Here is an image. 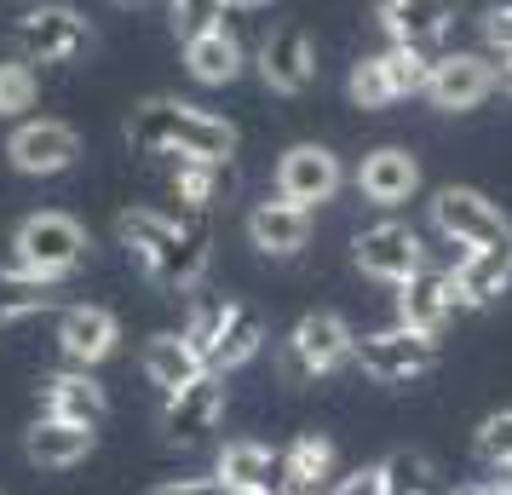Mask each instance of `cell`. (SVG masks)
<instances>
[{"instance_id":"obj_1","label":"cell","mask_w":512,"mask_h":495,"mask_svg":"<svg viewBox=\"0 0 512 495\" xmlns=\"http://www.w3.org/2000/svg\"><path fill=\"white\" fill-rule=\"evenodd\" d=\"M116 242L127 248V260L167 294L202 288L208 260H213L208 213L185 208V202L179 208H127L116 219Z\"/></svg>"},{"instance_id":"obj_2","label":"cell","mask_w":512,"mask_h":495,"mask_svg":"<svg viewBox=\"0 0 512 495\" xmlns=\"http://www.w3.org/2000/svg\"><path fill=\"white\" fill-rule=\"evenodd\" d=\"M127 139L144 156H202V162H231L242 133L225 116H213L185 98H144L127 116Z\"/></svg>"},{"instance_id":"obj_3","label":"cell","mask_w":512,"mask_h":495,"mask_svg":"<svg viewBox=\"0 0 512 495\" xmlns=\"http://www.w3.org/2000/svg\"><path fill=\"white\" fill-rule=\"evenodd\" d=\"M87 248H93L87 225L70 219V213H58V208L29 213L24 225L12 231V265H24L35 277H52V283H64L75 265L87 260Z\"/></svg>"},{"instance_id":"obj_4","label":"cell","mask_w":512,"mask_h":495,"mask_svg":"<svg viewBox=\"0 0 512 495\" xmlns=\"http://www.w3.org/2000/svg\"><path fill=\"white\" fill-rule=\"evenodd\" d=\"M426 75H432V52L420 47H386L369 52V58H357L346 75V98L357 110H386L397 98H415L426 93Z\"/></svg>"},{"instance_id":"obj_5","label":"cell","mask_w":512,"mask_h":495,"mask_svg":"<svg viewBox=\"0 0 512 495\" xmlns=\"http://www.w3.org/2000/svg\"><path fill=\"white\" fill-rule=\"evenodd\" d=\"M346 363H357V329L340 311H305L282 340V375L288 380L340 375Z\"/></svg>"},{"instance_id":"obj_6","label":"cell","mask_w":512,"mask_h":495,"mask_svg":"<svg viewBox=\"0 0 512 495\" xmlns=\"http://www.w3.org/2000/svg\"><path fill=\"white\" fill-rule=\"evenodd\" d=\"M357 369L380 386H409V380L438 369V334H420L409 323H386L374 334H357Z\"/></svg>"},{"instance_id":"obj_7","label":"cell","mask_w":512,"mask_h":495,"mask_svg":"<svg viewBox=\"0 0 512 495\" xmlns=\"http://www.w3.org/2000/svg\"><path fill=\"white\" fill-rule=\"evenodd\" d=\"M426 219H432V231L449 236V242H472V248L512 242L507 208H501V202H489L484 190H472V185H443V190H432Z\"/></svg>"},{"instance_id":"obj_8","label":"cell","mask_w":512,"mask_h":495,"mask_svg":"<svg viewBox=\"0 0 512 495\" xmlns=\"http://www.w3.org/2000/svg\"><path fill=\"white\" fill-rule=\"evenodd\" d=\"M495 87H501V58H495V52H438L420 98H426L432 110H443V116H466V110H478Z\"/></svg>"},{"instance_id":"obj_9","label":"cell","mask_w":512,"mask_h":495,"mask_svg":"<svg viewBox=\"0 0 512 495\" xmlns=\"http://www.w3.org/2000/svg\"><path fill=\"white\" fill-rule=\"evenodd\" d=\"M346 190V162L328 150V144H288L277 156V196H288V202H300V208H323V202H334Z\"/></svg>"},{"instance_id":"obj_10","label":"cell","mask_w":512,"mask_h":495,"mask_svg":"<svg viewBox=\"0 0 512 495\" xmlns=\"http://www.w3.org/2000/svg\"><path fill=\"white\" fill-rule=\"evenodd\" d=\"M12 41H18V58H29V64H70V58L87 52L93 29L75 6H35V12L18 18Z\"/></svg>"},{"instance_id":"obj_11","label":"cell","mask_w":512,"mask_h":495,"mask_svg":"<svg viewBox=\"0 0 512 495\" xmlns=\"http://www.w3.org/2000/svg\"><path fill=\"white\" fill-rule=\"evenodd\" d=\"M6 162L29 173V179H58V173H70L81 162V133H75L70 121H18L12 127V139H6Z\"/></svg>"},{"instance_id":"obj_12","label":"cell","mask_w":512,"mask_h":495,"mask_svg":"<svg viewBox=\"0 0 512 495\" xmlns=\"http://www.w3.org/2000/svg\"><path fill=\"white\" fill-rule=\"evenodd\" d=\"M426 265H432V248L403 219H380V225H369L357 236V271H369L380 283L397 288V283H409L415 271H426Z\"/></svg>"},{"instance_id":"obj_13","label":"cell","mask_w":512,"mask_h":495,"mask_svg":"<svg viewBox=\"0 0 512 495\" xmlns=\"http://www.w3.org/2000/svg\"><path fill=\"white\" fill-rule=\"evenodd\" d=\"M265 93L277 98H300L311 81H317V41L305 35L300 24H277L265 41H259V58H254Z\"/></svg>"},{"instance_id":"obj_14","label":"cell","mask_w":512,"mask_h":495,"mask_svg":"<svg viewBox=\"0 0 512 495\" xmlns=\"http://www.w3.org/2000/svg\"><path fill=\"white\" fill-rule=\"evenodd\" d=\"M420 190H426V173H420V156L415 150H403V144H380L369 150L363 162H357V196L374 202V208H403V202H415Z\"/></svg>"},{"instance_id":"obj_15","label":"cell","mask_w":512,"mask_h":495,"mask_svg":"<svg viewBox=\"0 0 512 495\" xmlns=\"http://www.w3.org/2000/svg\"><path fill=\"white\" fill-rule=\"evenodd\" d=\"M225 375L219 369H208V375H196L190 386H179V392H167L162 403V432L167 438H179V444H196V438H208L213 426L225 421Z\"/></svg>"},{"instance_id":"obj_16","label":"cell","mask_w":512,"mask_h":495,"mask_svg":"<svg viewBox=\"0 0 512 495\" xmlns=\"http://www.w3.org/2000/svg\"><path fill=\"white\" fill-rule=\"evenodd\" d=\"M455 311L466 306H461V288H455V271H443V265H426L409 283H397V323H409V329L443 334Z\"/></svg>"},{"instance_id":"obj_17","label":"cell","mask_w":512,"mask_h":495,"mask_svg":"<svg viewBox=\"0 0 512 495\" xmlns=\"http://www.w3.org/2000/svg\"><path fill=\"white\" fill-rule=\"evenodd\" d=\"M455 12H461V0H380L374 6V24L386 29L392 47L432 52L455 29Z\"/></svg>"},{"instance_id":"obj_18","label":"cell","mask_w":512,"mask_h":495,"mask_svg":"<svg viewBox=\"0 0 512 495\" xmlns=\"http://www.w3.org/2000/svg\"><path fill=\"white\" fill-rule=\"evenodd\" d=\"M121 323L110 306H64L58 311V352L70 357L75 369H98L104 357H116Z\"/></svg>"},{"instance_id":"obj_19","label":"cell","mask_w":512,"mask_h":495,"mask_svg":"<svg viewBox=\"0 0 512 495\" xmlns=\"http://www.w3.org/2000/svg\"><path fill=\"white\" fill-rule=\"evenodd\" d=\"M311 208L288 202V196H265L248 208V242H254L265 260H294L305 242H311Z\"/></svg>"},{"instance_id":"obj_20","label":"cell","mask_w":512,"mask_h":495,"mask_svg":"<svg viewBox=\"0 0 512 495\" xmlns=\"http://www.w3.org/2000/svg\"><path fill=\"white\" fill-rule=\"evenodd\" d=\"M41 415H58V421L75 426H104L110 421V392L98 386L93 369H58V375L41 380Z\"/></svg>"},{"instance_id":"obj_21","label":"cell","mask_w":512,"mask_h":495,"mask_svg":"<svg viewBox=\"0 0 512 495\" xmlns=\"http://www.w3.org/2000/svg\"><path fill=\"white\" fill-rule=\"evenodd\" d=\"M455 288H461L466 311H489L507 300L512 288V242H495V248H472L461 265H455Z\"/></svg>"},{"instance_id":"obj_22","label":"cell","mask_w":512,"mask_h":495,"mask_svg":"<svg viewBox=\"0 0 512 495\" xmlns=\"http://www.w3.org/2000/svg\"><path fill=\"white\" fill-rule=\"evenodd\" d=\"M340 478V449L323 432H300L294 444L282 449V495H317L334 490Z\"/></svg>"},{"instance_id":"obj_23","label":"cell","mask_w":512,"mask_h":495,"mask_svg":"<svg viewBox=\"0 0 512 495\" xmlns=\"http://www.w3.org/2000/svg\"><path fill=\"white\" fill-rule=\"evenodd\" d=\"M98 449V426H75V421H58V415H41V421L24 432V455L35 467H81L87 455Z\"/></svg>"},{"instance_id":"obj_24","label":"cell","mask_w":512,"mask_h":495,"mask_svg":"<svg viewBox=\"0 0 512 495\" xmlns=\"http://www.w3.org/2000/svg\"><path fill=\"white\" fill-rule=\"evenodd\" d=\"M139 369H144V380L167 398V392L190 386L196 375H208V357L190 346L185 329H179V334H150V340H144V352H139Z\"/></svg>"},{"instance_id":"obj_25","label":"cell","mask_w":512,"mask_h":495,"mask_svg":"<svg viewBox=\"0 0 512 495\" xmlns=\"http://www.w3.org/2000/svg\"><path fill=\"white\" fill-rule=\"evenodd\" d=\"M213 472L231 490H282V449L259 444V438H231L213 455Z\"/></svg>"},{"instance_id":"obj_26","label":"cell","mask_w":512,"mask_h":495,"mask_svg":"<svg viewBox=\"0 0 512 495\" xmlns=\"http://www.w3.org/2000/svg\"><path fill=\"white\" fill-rule=\"evenodd\" d=\"M185 70L190 81H202V87H231L236 75L248 70V52L236 41L231 29H202V35H190L185 41Z\"/></svg>"},{"instance_id":"obj_27","label":"cell","mask_w":512,"mask_h":495,"mask_svg":"<svg viewBox=\"0 0 512 495\" xmlns=\"http://www.w3.org/2000/svg\"><path fill=\"white\" fill-rule=\"evenodd\" d=\"M58 306V283L52 277H35L24 265H6L0 271V329L6 323H24L35 311H52Z\"/></svg>"},{"instance_id":"obj_28","label":"cell","mask_w":512,"mask_h":495,"mask_svg":"<svg viewBox=\"0 0 512 495\" xmlns=\"http://www.w3.org/2000/svg\"><path fill=\"white\" fill-rule=\"evenodd\" d=\"M259 346H265V323H259V311L236 306L231 323H225V334H219V346L208 352V369L231 375V369H242V363H254Z\"/></svg>"},{"instance_id":"obj_29","label":"cell","mask_w":512,"mask_h":495,"mask_svg":"<svg viewBox=\"0 0 512 495\" xmlns=\"http://www.w3.org/2000/svg\"><path fill=\"white\" fill-rule=\"evenodd\" d=\"M225 167L231 162H202V156H173V202L208 213L219 185H225Z\"/></svg>"},{"instance_id":"obj_30","label":"cell","mask_w":512,"mask_h":495,"mask_svg":"<svg viewBox=\"0 0 512 495\" xmlns=\"http://www.w3.org/2000/svg\"><path fill=\"white\" fill-rule=\"evenodd\" d=\"M35 98H41V75L29 58H0V116L18 121L24 110H35Z\"/></svg>"},{"instance_id":"obj_31","label":"cell","mask_w":512,"mask_h":495,"mask_svg":"<svg viewBox=\"0 0 512 495\" xmlns=\"http://www.w3.org/2000/svg\"><path fill=\"white\" fill-rule=\"evenodd\" d=\"M231 311H236V300H225V294H202V300L190 306L185 334H190V346H196L202 357L219 346V334H225V323H231Z\"/></svg>"},{"instance_id":"obj_32","label":"cell","mask_w":512,"mask_h":495,"mask_svg":"<svg viewBox=\"0 0 512 495\" xmlns=\"http://www.w3.org/2000/svg\"><path fill=\"white\" fill-rule=\"evenodd\" d=\"M472 455L484 461V467H512V409H495V415H484L478 421V432H472Z\"/></svg>"},{"instance_id":"obj_33","label":"cell","mask_w":512,"mask_h":495,"mask_svg":"<svg viewBox=\"0 0 512 495\" xmlns=\"http://www.w3.org/2000/svg\"><path fill=\"white\" fill-rule=\"evenodd\" d=\"M225 12H231V0H167V18L179 29V41L202 35V29H219Z\"/></svg>"},{"instance_id":"obj_34","label":"cell","mask_w":512,"mask_h":495,"mask_svg":"<svg viewBox=\"0 0 512 495\" xmlns=\"http://www.w3.org/2000/svg\"><path fill=\"white\" fill-rule=\"evenodd\" d=\"M380 467H386V478H392V495H420L426 478H432V461H426L420 449H397V455H386Z\"/></svg>"},{"instance_id":"obj_35","label":"cell","mask_w":512,"mask_h":495,"mask_svg":"<svg viewBox=\"0 0 512 495\" xmlns=\"http://www.w3.org/2000/svg\"><path fill=\"white\" fill-rule=\"evenodd\" d=\"M478 35H484V47L495 58H507L512 52V0H495L484 18H478Z\"/></svg>"},{"instance_id":"obj_36","label":"cell","mask_w":512,"mask_h":495,"mask_svg":"<svg viewBox=\"0 0 512 495\" xmlns=\"http://www.w3.org/2000/svg\"><path fill=\"white\" fill-rule=\"evenodd\" d=\"M328 495H392V478H386V467L374 461V467H357V472H346V478H334Z\"/></svg>"},{"instance_id":"obj_37","label":"cell","mask_w":512,"mask_h":495,"mask_svg":"<svg viewBox=\"0 0 512 495\" xmlns=\"http://www.w3.org/2000/svg\"><path fill=\"white\" fill-rule=\"evenodd\" d=\"M150 495H236L219 472H208V478H167V484H156Z\"/></svg>"},{"instance_id":"obj_38","label":"cell","mask_w":512,"mask_h":495,"mask_svg":"<svg viewBox=\"0 0 512 495\" xmlns=\"http://www.w3.org/2000/svg\"><path fill=\"white\" fill-rule=\"evenodd\" d=\"M449 495H501V484L495 478H472V484H455Z\"/></svg>"},{"instance_id":"obj_39","label":"cell","mask_w":512,"mask_h":495,"mask_svg":"<svg viewBox=\"0 0 512 495\" xmlns=\"http://www.w3.org/2000/svg\"><path fill=\"white\" fill-rule=\"evenodd\" d=\"M501 87H507V93H512V52H507V58H501Z\"/></svg>"},{"instance_id":"obj_40","label":"cell","mask_w":512,"mask_h":495,"mask_svg":"<svg viewBox=\"0 0 512 495\" xmlns=\"http://www.w3.org/2000/svg\"><path fill=\"white\" fill-rule=\"evenodd\" d=\"M495 484H501V495H512V467H501V478H495Z\"/></svg>"},{"instance_id":"obj_41","label":"cell","mask_w":512,"mask_h":495,"mask_svg":"<svg viewBox=\"0 0 512 495\" xmlns=\"http://www.w3.org/2000/svg\"><path fill=\"white\" fill-rule=\"evenodd\" d=\"M231 6H242V12H259V6H271V0H231Z\"/></svg>"},{"instance_id":"obj_42","label":"cell","mask_w":512,"mask_h":495,"mask_svg":"<svg viewBox=\"0 0 512 495\" xmlns=\"http://www.w3.org/2000/svg\"><path fill=\"white\" fill-rule=\"evenodd\" d=\"M236 495H282V490H236Z\"/></svg>"},{"instance_id":"obj_43","label":"cell","mask_w":512,"mask_h":495,"mask_svg":"<svg viewBox=\"0 0 512 495\" xmlns=\"http://www.w3.org/2000/svg\"><path fill=\"white\" fill-rule=\"evenodd\" d=\"M116 6H150V0H116Z\"/></svg>"},{"instance_id":"obj_44","label":"cell","mask_w":512,"mask_h":495,"mask_svg":"<svg viewBox=\"0 0 512 495\" xmlns=\"http://www.w3.org/2000/svg\"><path fill=\"white\" fill-rule=\"evenodd\" d=\"M420 495H432V490H420Z\"/></svg>"}]
</instances>
